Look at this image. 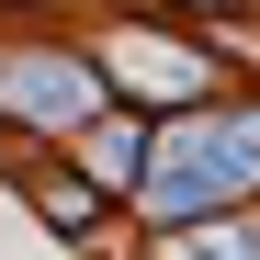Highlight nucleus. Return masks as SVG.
Returning a JSON list of instances; mask_svg holds the SVG:
<instances>
[{
	"mask_svg": "<svg viewBox=\"0 0 260 260\" xmlns=\"http://www.w3.org/2000/svg\"><path fill=\"white\" fill-rule=\"evenodd\" d=\"M170 260H260V238H181Z\"/></svg>",
	"mask_w": 260,
	"mask_h": 260,
	"instance_id": "7ed1b4c3",
	"label": "nucleus"
},
{
	"mask_svg": "<svg viewBox=\"0 0 260 260\" xmlns=\"http://www.w3.org/2000/svg\"><path fill=\"white\" fill-rule=\"evenodd\" d=\"M0 113L12 124H91L102 113V79L79 57H0Z\"/></svg>",
	"mask_w": 260,
	"mask_h": 260,
	"instance_id": "f03ea898",
	"label": "nucleus"
},
{
	"mask_svg": "<svg viewBox=\"0 0 260 260\" xmlns=\"http://www.w3.org/2000/svg\"><path fill=\"white\" fill-rule=\"evenodd\" d=\"M260 181V113H170L158 147H147V215L170 226H204V215H226L238 192Z\"/></svg>",
	"mask_w": 260,
	"mask_h": 260,
	"instance_id": "f257e3e1",
	"label": "nucleus"
}]
</instances>
